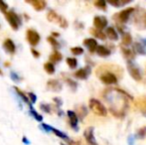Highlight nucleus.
Masks as SVG:
<instances>
[{"mask_svg": "<svg viewBox=\"0 0 146 145\" xmlns=\"http://www.w3.org/2000/svg\"><path fill=\"white\" fill-rule=\"evenodd\" d=\"M104 99L110 107V111L116 117H123L128 109V99H132L124 91L117 87L108 89L104 93Z\"/></svg>", "mask_w": 146, "mask_h": 145, "instance_id": "1", "label": "nucleus"}, {"mask_svg": "<svg viewBox=\"0 0 146 145\" xmlns=\"http://www.w3.org/2000/svg\"><path fill=\"white\" fill-rule=\"evenodd\" d=\"M96 75H98L100 79L106 85H113L117 83V77L110 71L98 70V72H96Z\"/></svg>", "mask_w": 146, "mask_h": 145, "instance_id": "2", "label": "nucleus"}, {"mask_svg": "<svg viewBox=\"0 0 146 145\" xmlns=\"http://www.w3.org/2000/svg\"><path fill=\"white\" fill-rule=\"evenodd\" d=\"M90 109H92V111L94 113H96V115L100 116H106L108 114L106 109L100 101H98L96 99H92L90 101Z\"/></svg>", "mask_w": 146, "mask_h": 145, "instance_id": "3", "label": "nucleus"}, {"mask_svg": "<svg viewBox=\"0 0 146 145\" xmlns=\"http://www.w3.org/2000/svg\"><path fill=\"white\" fill-rule=\"evenodd\" d=\"M47 18H48L49 21L55 22V23H57L59 26H61L62 28H67L68 27V21L67 20H66L64 17H62V16L58 15V14H57L55 11H53V10L49 11Z\"/></svg>", "mask_w": 146, "mask_h": 145, "instance_id": "4", "label": "nucleus"}, {"mask_svg": "<svg viewBox=\"0 0 146 145\" xmlns=\"http://www.w3.org/2000/svg\"><path fill=\"white\" fill-rule=\"evenodd\" d=\"M5 16H6V19L9 22L10 26H11L14 30H17L20 26V23H21L19 16L13 11H8L7 13H5Z\"/></svg>", "mask_w": 146, "mask_h": 145, "instance_id": "5", "label": "nucleus"}, {"mask_svg": "<svg viewBox=\"0 0 146 145\" xmlns=\"http://www.w3.org/2000/svg\"><path fill=\"white\" fill-rule=\"evenodd\" d=\"M127 69H128L130 75L135 79V81H141L142 75H141L140 70L135 66V64L132 62V61H128V63H127Z\"/></svg>", "mask_w": 146, "mask_h": 145, "instance_id": "6", "label": "nucleus"}, {"mask_svg": "<svg viewBox=\"0 0 146 145\" xmlns=\"http://www.w3.org/2000/svg\"><path fill=\"white\" fill-rule=\"evenodd\" d=\"M134 11V8L130 7V8H127V9H124L122 11H120L119 13H117L114 15V18L116 20H118V22L120 23H126L127 20L129 19V16L131 15V13Z\"/></svg>", "mask_w": 146, "mask_h": 145, "instance_id": "7", "label": "nucleus"}, {"mask_svg": "<svg viewBox=\"0 0 146 145\" xmlns=\"http://www.w3.org/2000/svg\"><path fill=\"white\" fill-rule=\"evenodd\" d=\"M27 40L32 46H36L40 42V35L35 30L28 29L27 30Z\"/></svg>", "mask_w": 146, "mask_h": 145, "instance_id": "8", "label": "nucleus"}, {"mask_svg": "<svg viewBox=\"0 0 146 145\" xmlns=\"http://www.w3.org/2000/svg\"><path fill=\"white\" fill-rule=\"evenodd\" d=\"M94 25L96 29L102 30L108 25V19L104 16H96L94 19Z\"/></svg>", "mask_w": 146, "mask_h": 145, "instance_id": "9", "label": "nucleus"}, {"mask_svg": "<svg viewBox=\"0 0 146 145\" xmlns=\"http://www.w3.org/2000/svg\"><path fill=\"white\" fill-rule=\"evenodd\" d=\"M84 135H85V138L88 143V145H98L94 135V127H88L87 129L85 130Z\"/></svg>", "mask_w": 146, "mask_h": 145, "instance_id": "10", "label": "nucleus"}, {"mask_svg": "<svg viewBox=\"0 0 146 145\" xmlns=\"http://www.w3.org/2000/svg\"><path fill=\"white\" fill-rule=\"evenodd\" d=\"M84 45H85L86 47H88L90 52H92V53L96 51V48H98V42H96V40H94V39H86V40L84 41Z\"/></svg>", "mask_w": 146, "mask_h": 145, "instance_id": "11", "label": "nucleus"}, {"mask_svg": "<svg viewBox=\"0 0 146 145\" xmlns=\"http://www.w3.org/2000/svg\"><path fill=\"white\" fill-rule=\"evenodd\" d=\"M135 105L141 111V113L146 115V97H141L139 99H137Z\"/></svg>", "mask_w": 146, "mask_h": 145, "instance_id": "12", "label": "nucleus"}, {"mask_svg": "<svg viewBox=\"0 0 146 145\" xmlns=\"http://www.w3.org/2000/svg\"><path fill=\"white\" fill-rule=\"evenodd\" d=\"M90 69L88 68V67H86V68H83V69H80L79 71H77V72L75 73V75L78 77V79H87L88 75H90Z\"/></svg>", "mask_w": 146, "mask_h": 145, "instance_id": "13", "label": "nucleus"}, {"mask_svg": "<svg viewBox=\"0 0 146 145\" xmlns=\"http://www.w3.org/2000/svg\"><path fill=\"white\" fill-rule=\"evenodd\" d=\"M47 85H48L49 89L55 91H61V89H62L61 83H60V81H57V79H51V81H49Z\"/></svg>", "mask_w": 146, "mask_h": 145, "instance_id": "14", "label": "nucleus"}, {"mask_svg": "<svg viewBox=\"0 0 146 145\" xmlns=\"http://www.w3.org/2000/svg\"><path fill=\"white\" fill-rule=\"evenodd\" d=\"M68 116L70 118V123L73 127L77 128V125H78V116L77 114L75 113V111L73 110H69L68 111Z\"/></svg>", "mask_w": 146, "mask_h": 145, "instance_id": "15", "label": "nucleus"}, {"mask_svg": "<svg viewBox=\"0 0 146 145\" xmlns=\"http://www.w3.org/2000/svg\"><path fill=\"white\" fill-rule=\"evenodd\" d=\"M27 3H30L33 5V7L36 10H43L46 7V2L42 0H36V1H27Z\"/></svg>", "mask_w": 146, "mask_h": 145, "instance_id": "16", "label": "nucleus"}, {"mask_svg": "<svg viewBox=\"0 0 146 145\" xmlns=\"http://www.w3.org/2000/svg\"><path fill=\"white\" fill-rule=\"evenodd\" d=\"M96 53H98V55H100V57H108L110 55V51L108 50L106 47L102 46V45L98 46V48H96Z\"/></svg>", "mask_w": 146, "mask_h": 145, "instance_id": "17", "label": "nucleus"}, {"mask_svg": "<svg viewBox=\"0 0 146 145\" xmlns=\"http://www.w3.org/2000/svg\"><path fill=\"white\" fill-rule=\"evenodd\" d=\"M106 36L112 41H116L118 39L117 32L115 31V29L113 27H108V29H106Z\"/></svg>", "mask_w": 146, "mask_h": 145, "instance_id": "18", "label": "nucleus"}, {"mask_svg": "<svg viewBox=\"0 0 146 145\" xmlns=\"http://www.w3.org/2000/svg\"><path fill=\"white\" fill-rule=\"evenodd\" d=\"M4 48L9 53H11V54H13V53L15 52V45H14V43L12 42V40H10V39H6V40L4 41Z\"/></svg>", "mask_w": 146, "mask_h": 145, "instance_id": "19", "label": "nucleus"}, {"mask_svg": "<svg viewBox=\"0 0 146 145\" xmlns=\"http://www.w3.org/2000/svg\"><path fill=\"white\" fill-rule=\"evenodd\" d=\"M90 31L94 37H96L98 39H100V40H104V39H106V34H104V32H102L100 30L96 29V28H92Z\"/></svg>", "mask_w": 146, "mask_h": 145, "instance_id": "20", "label": "nucleus"}, {"mask_svg": "<svg viewBox=\"0 0 146 145\" xmlns=\"http://www.w3.org/2000/svg\"><path fill=\"white\" fill-rule=\"evenodd\" d=\"M62 58H63V56H62V54L60 52H58V51H54L50 56V60H51V62H53V63L60 62V61L62 60Z\"/></svg>", "mask_w": 146, "mask_h": 145, "instance_id": "21", "label": "nucleus"}, {"mask_svg": "<svg viewBox=\"0 0 146 145\" xmlns=\"http://www.w3.org/2000/svg\"><path fill=\"white\" fill-rule=\"evenodd\" d=\"M121 51H122L123 55L126 59H128V61H131L133 58H134V54L132 53V51L129 50L127 48H121Z\"/></svg>", "mask_w": 146, "mask_h": 145, "instance_id": "22", "label": "nucleus"}, {"mask_svg": "<svg viewBox=\"0 0 146 145\" xmlns=\"http://www.w3.org/2000/svg\"><path fill=\"white\" fill-rule=\"evenodd\" d=\"M122 43L123 45L125 46H128L132 43V37L129 33H124L123 34V37H122Z\"/></svg>", "mask_w": 146, "mask_h": 145, "instance_id": "23", "label": "nucleus"}, {"mask_svg": "<svg viewBox=\"0 0 146 145\" xmlns=\"http://www.w3.org/2000/svg\"><path fill=\"white\" fill-rule=\"evenodd\" d=\"M133 47H134V49H135V51L137 52V54H141V55H145L146 54V50H145L144 46H142L140 43H135Z\"/></svg>", "mask_w": 146, "mask_h": 145, "instance_id": "24", "label": "nucleus"}, {"mask_svg": "<svg viewBox=\"0 0 146 145\" xmlns=\"http://www.w3.org/2000/svg\"><path fill=\"white\" fill-rule=\"evenodd\" d=\"M44 69H45V71H46V72L48 73H50V75H52V73H55V67H54V65H53L52 63H50V62L45 63Z\"/></svg>", "mask_w": 146, "mask_h": 145, "instance_id": "25", "label": "nucleus"}, {"mask_svg": "<svg viewBox=\"0 0 146 145\" xmlns=\"http://www.w3.org/2000/svg\"><path fill=\"white\" fill-rule=\"evenodd\" d=\"M129 2H130V0H125V1H122V0H113V1L110 0L108 3L113 6H122V5H125V4L129 3Z\"/></svg>", "mask_w": 146, "mask_h": 145, "instance_id": "26", "label": "nucleus"}, {"mask_svg": "<svg viewBox=\"0 0 146 145\" xmlns=\"http://www.w3.org/2000/svg\"><path fill=\"white\" fill-rule=\"evenodd\" d=\"M67 64L71 69H75L78 66V61L75 58H68L67 59Z\"/></svg>", "mask_w": 146, "mask_h": 145, "instance_id": "27", "label": "nucleus"}, {"mask_svg": "<svg viewBox=\"0 0 146 145\" xmlns=\"http://www.w3.org/2000/svg\"><path fill=\"white\" fill-rule=\"evenodd\" d=\"M94 5H96L98 8H100V9L104 10V11H106V2L104 1V0H98V1H96L94 2Z\"/></svg>", "mask_w": 146, "mask_h": 145, "instance_id": "28", "label": "nucleus"}, {"mask_svg": "<svg viewBox=\"0 0 146 145\" xmlns=\"http://www.w3.org/2000/svg\"><path fill=\"white\" fill-rule=\"evenodd\" d=\"M71 52L73 53L74 55L78 56V55H81L84 53V49L81 48V47H75V48H72L71 49Z\"/></svg>", "mask_w": 146, "mask_h": 145, "instance_id": "29", "label": "nucleus"}, {"mask_svg": "<svg viewBox=\"0 0 146 145\" xmlns=\"http://www.w3.org/2000/svg\"><path fill=\"white\" fill-rule=\"evenodd\" d=\"M50 129L52 130L53 132H55V133L57 134V136H59V137H61V138H63V139H68V136L66 135L65 133H63V132H61V131H59V130H57V129H55V128H51L50 127Z\"/></svg>", "mask_w": 146, "mask_h": 145, "instance_id": "30", "label": "nucleus"}, {"mask_svg": "<svg viewBox=\"0 0 146 145\" xmlns=\"http://www.w3.org/2000/svg\"><path fill=\"white\" fill-rule=\"evenodd\" d=\"M146 135V127H141L137 131V137L138 138H144Z\"/></svg>", "mask_w": 146, "mask_h": 145, "instance_id": "31", "label": "nucleus"}, {"mask_svg": "<svg viewBox=\"0 0 146 145\" xmlns=\"http://www.w3.org/2000/svg\"><path fill=\"white\" fill-rule=\"evenodd\" d=\"M87 113H88V111H87V109H86L85 107H80V112H79L80 117L84 118L86 115H87Z\"/></svg>", "mask_w": 146, "mask_h": 145, "instance_id": "32", "label": "nucleus"}, {"mask_svg": "<svg viewBox=\"0 0 146 145\" xmlns=\"http://www.w3.org/2000/svg\"><path fill=\"white\" fill-rule=\"evenodd\" d=\"M15 89H16V91H17V93L20 95V97H23V99L26 101V103H29V99H28V97H26L25 95H24V93H23V91H20V89H18V87H15Z\"/></svg>", "mask_w": 146, "mask_h": 145, "instance_id": "33", "label": "nucleus"}, {"mask_svg": "<svg viewBox=\"0 0 146 145\" xmlns=\"http://www.w3.org/2000/svg\"><path fill=\"white\" fill-rule=\"evenodd\" d=\"M48 41L51 43V44L53 45L54 47H59V44H58V42L56 41V39L55 38H53V37H49L48 38Z\"/></svg>", "mask_w": 146, "mask_h": 145, "instance_id": "34", "label": "nucleus"}, {"mask_svg": "<svg viewBox=\"0 0 146 145\" xmlns=\"http://www.w3.org/2000/svg\"><path fill=\"white\" fill-rule=\"evenodd\" d=\"M7 4L4 3V2L0 1V10H1L2 12H6V10H7Z\"/></svg>", "mask_w": 146, "mask_h": 145, "instance_id": "35", "label": "nucleus"}, {"mask_svg": "<svg viewBox=\"0 0 146 145\" xmlns=\"http://www.w3.org/2000/svg\"><path fill=\"white\" fill-rule=\"evenodd\" d=\"M31 113H32L33 115H34L35 117H36V119H37V120H42V116H41L40 114L37 113V112L35 111V110L33 109H31Z\"/></svg>", "mask_w": 146, "mask_h": 145, "instance_id": "36", "label": "nucleus"}, {"mask_svg": "<svg viewBox=\"0 0 146 145\" xmlns=\"http://www.w3.org/2000/svg\"><path fill=\"white\" fill-rule=\"evenodd\" d=\"M66 81H67V83H69L72 87H74V89L77 87V83H76V81H72L71 79H66Z\"/></svg>", "mask_w": 146, "mask_h": 145, "instance_id": "37", "label": "nucleus"}, {"mask_svg": "<svg viewBox=\"0 0 146 145\" xmlns=\"http://www.w3.org/2000/svg\"><path fill=\"white\" fill-rule=\"evenodd\" d=\"M31 52H32V54H33V56L35 57V58H38L39 57V52H37L36 50H35V49H32V50H31Z\"/></svg>", "mask_w": 146, "mask_h": 145, "instance_id": "38", "label": "nucleus"}, {"mask_svg": "<svg viewBox=\"0 0 146 145\" xmlns=\"http://www.w3.org/2000/svg\"><path fill=\"white\" fill-rule=\"evenodd\" d=\"M29 97L32 99V103H35V101H36V97H35L34 93H29Z\"/></svg>", "mask_w": 146, "mask_h": 145, "instance_id": "39", "label": "nucleus"}, {"mask_svg": "<svg viewBox=\"0 0 146 145\" xmlns=\"http://www.w3.org/2000/svg\"><path fill=\"white\" fill-rule=\"evenodd\" d=\"M71 145H79V144H78V143H76V142H72Z\"/></svg>", "mask_w": 146, "mask_h": 145, "instance_id": "40", "label": "nucleus"}, {"mask_svg": "<svg viewBox=\"0 0 146 145\" xmlns=\"http://www.w3.org/2000/svg\"><path fill=\"white\" fill-rule=\"evenodd\" d=\"M144 44L146 45V39H144Z\"/></svg>", "mask_w": 146, "mask_h": 145, "instance_id": "41", "label": "nucleus"}, {"mask_svg": "<svg viewBox=\"0 0 146 145\" xmlns=\"http://www.w3.org/2000/svg\"><path fill=\"white\" fill-rule=\"evenodd\" d=\"M144 19H145V24H146V14H145V18H144Z\"/></svg>", "mask_w": 146, "mask_h": 145, "instance_id": "42", "label": "nucleus"}, {"mask_svg": "<svg viewBox=\"0 0 146 145\" xmlns=\"http://www.w3.org/2000/svg\"><path fill=\"white\" fill-rule=\"evenodd\" d=\"M0 73H1V71H0Z\"/></svg>", "mask_w": 146, "mask_h": 145, "instance_id": "43", "label": "nucleus"}]
</instances>
